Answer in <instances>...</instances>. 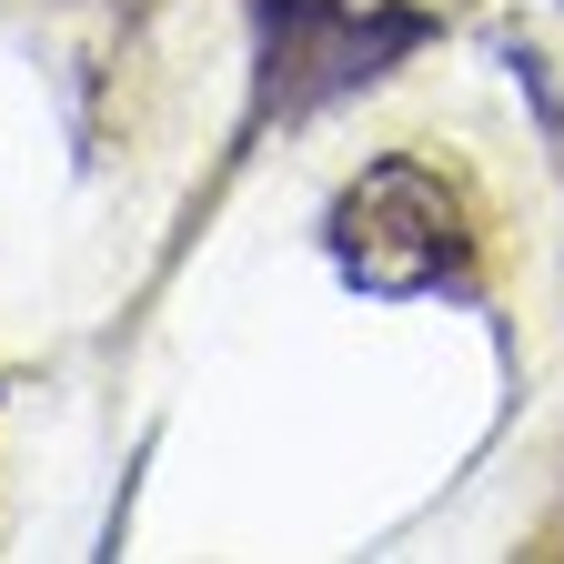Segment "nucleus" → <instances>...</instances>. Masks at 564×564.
<instances>
[{
  "label": "nucleus",
  "instance_id": "2",
  "mask_svg": "<svg viewBox=\"0 0 564 564\" xmlns=\"http://www.w3.org/2000/svg\"><path fill=\"white\" fill-rule=\"evenodd\" d=\"M413 41L423 21L383 11V0H262V111H313L352 82H373Z\"/></svg>",
  "mask_w": 564,
  "mask_h": 564
},
{
  "label": "nucleus",
  "instance_id": "1",
  "mask_svg": "<svg viewBox=\"0 0 564 564\" xmlns=\"http://www.w3.org/2000/svg\"><path fill=\"white\" fill-rule=\"evenodd\" d=\"M333 262L352 272V293L373 303H413V293H464L474 282V223L464 192L423 162H373L352 172V192L333 202Z\"/></svg>",
  "mask_w": 564,
  "mask_h": 564
}]
</instances>
